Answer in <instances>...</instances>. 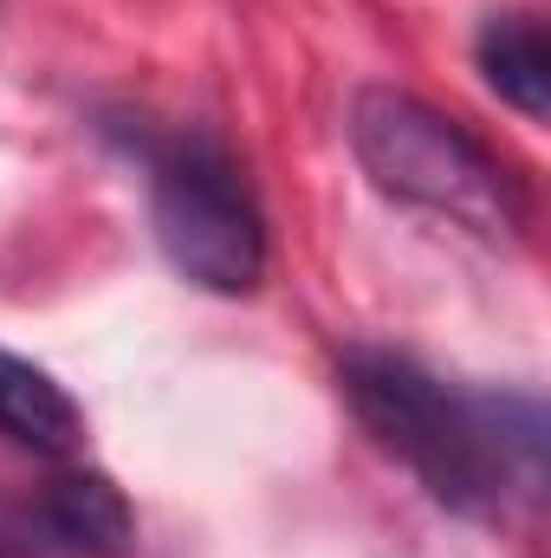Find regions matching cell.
Listing matches in <instances>:
<instances>
[{"mask_svg": "<svg viewBox=\"0 0 551 558\" xmlns=\"http://www.w3.org/2000/svg\"><path fill=\"white\" fill-rule=\"evenodd\" d=\"M351 149L383 195L409 202L421 215H441L480 241H506L526 221V202L506 162L480 137H467L448 111L421 105L415 92L364 85L351 98Z\"/></svg>", "mask_w": 551, "mask_h": 558, "instance_id": "7a4b0ae2", "label": "cell"}, {"mask_svg": "<svg viewBox=\"0 0 551 558\" xmlns=\"http://www.w3.org/2000/svg\"><path fill=\"white\" fill-rule=\"evenodd\" d=\"M474 59L480 78L500 92V105H513L526 124L551 118V46L532 13H493L474 39Z\"/></svg>", "mask_w": 551, "mask_h": 558, "instance_id": "277c9868", "label": "cell"}, {"mask_svg": "<svg viewBox=\"0 0 551 558\" xmlns=\"http://www.w3.org/2000/svg\"><path fill=\"white\" fill-rule=\"evenodd\" d=\"M0 435H13L33 454H72L85 441V416L65 397V384H52L39 364L0 351Z\"/></svg>", "mask_w": 551, "mask_h": 558, "instance_id": "8992f818", "label": "cell"}, {"mask_svg": "<svg viewBox=\"0 0 551 558\" xmlns=\"http://www.w3.org/2000/svg\"><path fill=\"white\" fill-rule=\"evenodd\" d=\"M46 526L59 533V546L85 558H131L137 553V513L124 500V487L111 474H59L46 494Z\"/></svg>", "mask_w": 551, "mask_h": 558, "instance_id": "5b68a950", "label": "cell"}, {"mask_svg": "<svg viewBox=\"0 0 551 558\" xmlns=\"http://www.w3.org/2000/svg\"><path fill=\"white\" fill-rule=\"evenodd\" d=\"M338 384L357 422L461 520L506 526L546 487L551 422L539 397L454 390L396 351H344Z\"/></svg>", "mask_w": 551, "mask_h": 558, "instance_id": "6da1fadb", "label": "cell"}, {"mask_svg": "<svg viewBox=\"0 0 551 558\" xmlns=\"http://www.w3.org/2000/svg\"><path fill=\"white\" fill-rule=\"evenodd\" d=\"M149 221L162 260L215 299H241L267 279V221L215 143L182 137L149 156Z\"/></svg>", "mask_w": 551, "mask_h": 558, "instance_id": "3957f363", "label": "cell"}]
</instances>
